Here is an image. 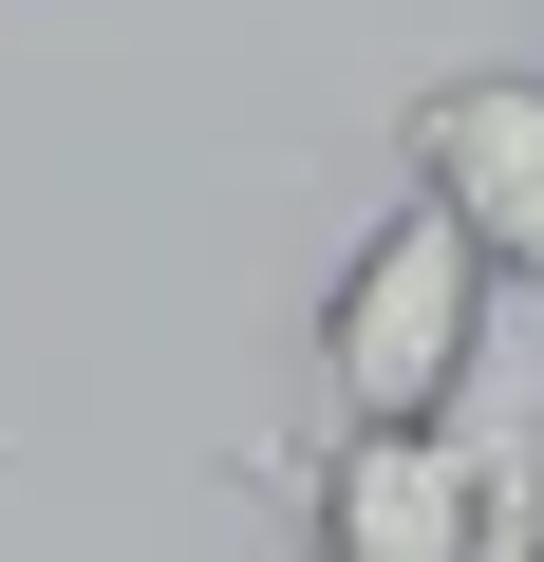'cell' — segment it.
Returning <instances> with one entry per match:
<instances>
[{"label":"cell","mask_w":544,"mask_h":562,"mask_svg":"<svg viewBox=\"0 0 544 562\" xmlns=\"http://www.w3.org/2000/svg\"><path fill=\"white\" fill-rule=\"evenodd\" d=\"M488 338H507V281L469 262V225L451 206H376L338 244V281H320V338H301L320 431H451Z\"/></svg>","instance_id":"cell-1"},{"label":"cell","mask_w":544,"mask_h":562,"mask_svg":"<svg viewBox=\"0 0 544 562\" xmlns=\"http://www.w3.org/2000/svg\"><path fill=\"white\" fill-rule=\"evenodd\" d=\"M395 188L469 225L488 281L544 301V57H451L395 94Z\"/></svg>","instance_id":"cell-2"},{"label":"cell","mask_w":544,"mask_h":562,"mask_svg":"<svg viewBox=\"0 0 544 562\" xmlns=\"http://www.w3.org/2000/svg\"><path fill=\"white\" fill-rule=\"evenodd\" d=\"M301 506V562H469V469L451 431H320V450H263Z\"/></svg>","instance_id":"cell-3"},{"label":"cell","mask_w":544,"mask_h":562,"mask_svg":"<svg viewBox=\"0 0 544 562\" xmlns=\"http://www.w3.org/2000/svg\"><path fill=\"white\" fill-rule=\"evenodd\" d=\"M451 469H469V562H544V338H488Z\"/></svg>","instance_id":"cell-4"}]
</instances>
